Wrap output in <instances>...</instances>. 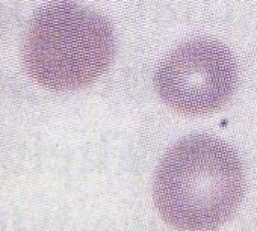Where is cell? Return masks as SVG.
Listing matches in <instances>:
<instances>
[{
	"label": "cell",
	"instance_id": "obj_2",
	"mask_svg": "<svg viewBox=\"0 0 257 231\" xmlns=\"http://www.w3.org/2000/svg\"><path fill=\"white\" fill-rule=\"evenodd\" d=\"M115 53L109 20L77 4H50L29 22L22 47L23 65L40 86L76 91L106 73Z\"/></svg>",
	"mask_w": 257,
	"mask_h": 231
},
{
	"label": "cell",
	"instance_id": "obj_1",
	"mask_svg": "<svg viewBox=\"0 0 257 231\" xmlns=\"http://www.w3.org/2000/svg\"><path fill=\"white\" fill-rule=\"evenodd\" d=\"M243 189V168L233 147L212 135H192L162 157L153 196L171 226L213 231L237 211Z\"/></svg>",
	"mask_w": 257,
	"mask_h": 231
},
{
	"label": "cell",
	"instance_id": "obj_3",
	"mask_svg": "<svg viewBox=\"0 0 257 231\" xmlns=\"http://www.w3.org/2000/svg\"><path fill=\"white\" fill-rule=\"evenodd\" d=\"M237 85L231 50L215 38H194L173 49L155 73V88L173 110L200 117L222 109Z\"/></svg>",
	"mask_w": 257,
	"mask_h": 231
}]
</instances>
